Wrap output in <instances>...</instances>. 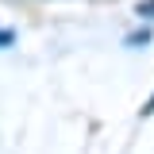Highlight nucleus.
I'll return each mask as SVG.
<instances>
[{"instance_id": "2", "label": "nucleus", "mask_w": 154, "mask_h": 154, "mask_svg": "<svg viewBox=\"0 0 154 154\" xmlns=\"http://www.w3.org/2000/svg\"><path fill=\"white\" fill-rule=\"evenodd\" d=\"M135 16H139V23H154V0H139Z\"/></svg>"}, {"instance_id": "3", "label": "nucleus", "mask_w": 154, "mask_h": 154, "mask_svg": "<svg viewBox=\"0 0 154 154\" xmlns=\"http://www.w3.org/2000/svg\"><path fill=\"white\" fill-rule=\"evenodd\" d=\"M8 46H16V31L12 27H0V50H8Z\"/></svg>"}, {"instance_id": "4", "label": "nucleus", "mask_w": 154, "mask_h": 154, "mask_svg": "<svg viewBox=\"0 0 154 154\" xmlns=\"http://www.w3.org/2000/svg\"><path fill=\"white\" fill-rule=\"evenodd\" d=\"M143 116H154V93H150V100L143 104Z\"/></svg>"}, {"instance_id": "1", "label": "nucleus", "mask_w": 154, "mask_h": 154, "mask_svg": "<svg viewBox=\"0 0 154 154\" xmlns=\"http://www.w3.org/2000/svg\"><path fill=\"white\" fill-rule=\"evenodd\" d=\"M150 38H154L150 23H139L135 31H127V35H123V46H127V50H146V46H150Z\"/></svg>"}]
</instances>
